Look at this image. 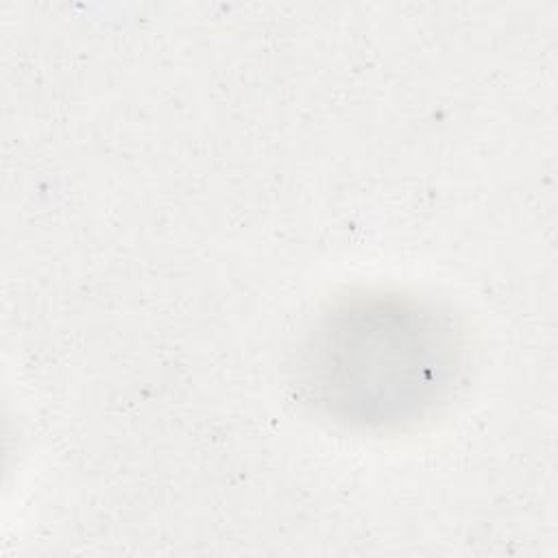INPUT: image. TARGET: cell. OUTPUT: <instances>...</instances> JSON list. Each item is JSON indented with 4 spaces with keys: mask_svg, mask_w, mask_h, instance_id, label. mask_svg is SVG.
<instances>
[{
    "mask_svg": "<svg viewBox=\"0 0 558 558\" xmlns=\"http://www.w3.org/2000/svg\"><path fill=\"white\" fill-rule=\"evenodd\" d=\"M451 323L412 299L357 296L325 316L303 360V384L336 421L395 429L429 414L456 384Z\"/></svg>",
    "mask_w": 558,
    "mask_h": 558,
    "instance_id": "1",
    "label": "cell"
}]
</instances>
